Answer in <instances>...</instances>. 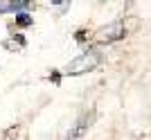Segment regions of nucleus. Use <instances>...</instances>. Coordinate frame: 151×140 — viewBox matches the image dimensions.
I'll return each instance as SVG.
<instances>
[{"label":"nucleus","instance_id":"f257e3e1","mask_svg":"<svg viewBox=\"0 0 151 140\" xmlns=\"http://www.w3.org/2000/svg\"><path fill=\"white\" fill-rule=\"evenodd\" d=\"M101 61H104V54L99 50H88V52H83V54H79L75 61H70L68 68H65V75H81V72L95 70Z\"/></svg>","mask_w":151,"mask_h":140},{"label":"nucleus","instance_id":"f03ea898","mask_svg":"<svg viewBox=\"0 0 151 140\" xmlns=\"http://www.w3.org/2000/svg\"><path fill=\"white\" fill-rule=\"evenodd\" d=\"M122 36H124V25L122 23H111V25L101 27L97 32V41H101V43H111V41H117Z\"/></svg>","mask_w":151,"mask_h":140},{"label":"nucleus","instance_id":"7ed1b4c3","mask_svg":"<svg viewBox=\"0 0 151 140\" xmlns=\"http://www.w3.org/2000/svg\"><path fill=\"white\" fill-rule=\"evenodd\" d=\"M32 23H34V18H29L25 12H16V25H20V27H29Z\"/></svg>","mask_w":151,"mask_h":140},{"label":"nucleus","instance_id":"20e7f679","mask_svg":"<svg viewBox=\"0 0 151 140\" xmlns=\"http://www.w3.org/2000/svg\"><path fill=\"white\" fill-rule=\"evenodd\" d=\"M63 0H52V5H61Z\"/></svg>","mask_w":151,"mask_h":140},{"label":"nucleus","instance_id":"39448f33","mask_svg":"<svg viewBox=\"0 0 151 140\" xmlns=\"http://www.w3.org/2000/svg\"><path fill=\"white\" fill-rule=\"evenodd\" d=\"M99 2H106V0H99Z\"/></svg>","mask_w":151,"mask_h":140}]
</instances>
